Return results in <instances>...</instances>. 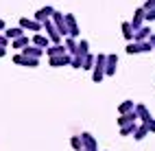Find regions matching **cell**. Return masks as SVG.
<instances>
[{"label": "cell", "instance_id": "27", "mask_svg": "<svg viewBox=\"0 0 155 151\" xmlns=\"http://www.w3.org/2000/svg\"><path fill=\"white\" fill-rule=\"evenodd\" d=\"M70 66L72 68H83V57H77L74 55V57H72V62H70Z\"/></svg>", "mask_w": 155, "mask_h": 151}, {"label": "cell", "instance_id": "3", "mask_svg": "<svg viewBox=\"0 0 155 151\" xmlns=\"http://www.w3.org/2000/svg\"><path fill=\"white\" fill-rule=\"evenodd\" d=\"M81 149L83 151H98V145H96V140L92 134H81Z\"/></svg>", "mask_w": 155, "mask_h": 151}, {"label": "cell", "instance_id": "1", "mask_svg": "<svg viewBox=\"0 0 155 151\" xmlns=\"http://www.w3.org/2000/svg\"><path fill=\"white\" fill-rule=\"evenodd\" d=\"M105 59H107V55H96L94 57V75H92V79L96 83H101L103 77H105Z\"/></svg>", "mask_w": 155, "mask_h": 151}, {"label": "cell", "instance_id": "22", "mask_svg": "<svg viewBox=\"0 0 155 151\" xmlns=\"http://www.w3.org/2000/svg\"><path fill=\"white\" fill-rule=\"evenodd\" d=\"M122 35H125L127 39H133V26H131V22H122Z\"/></svg>", "mask_w": 155, "mask_h": 151}, {"label": "cell", "instance_id": "21", "mask_svg": "<svg viewBox=\"0 0 155 151\" xmlns=\"http://www.w3.org/2000/svg\"><path fill=\"white\" fill-rule=\"evenodd\" d=\"M133 107H136V105H133V101H122L120 107H118V112H120V114H127V112H131Z\"/></svg>", "mask_w": 155, "mask_h": 151}, {"label": "cell", "instance_id": "26", "mask_svg": "<svg viewBox=\"0 0 155 151\" xmlns=\"http://www.w3.org/2000/svg\"><path fill=\"white\" fill-rule=\"evenodd\" d=\"M127 53H129V55L142 53V50H140V42H133V44H129V46H127Z\"/></svg>", "mask_w": 155, "mask_h": 151}, {"label": "cell", "instance_id": "16", "mask_svg": "<svg viewBox=\"0 0 155 151\" xmlns=\"http://www.w3.org/2000/svg\"><path fill=\"white\" fill-rule=\"evenodd\" d=\"M87 48H90L87 39H81V42L77 44V50H74V55H77V57H85V55H87Z\"/></svg>", "mask_w": 155, "mask_h": 151}, {"label": "cell", "instance_id": "8", "mask_svg": "<svg viewBox=\"0 0 155 151\" xmlns=\"http://www.w3.org/2000/svg\"><path fill=\"white\" fill-rule=\"evenodd\" d=\"M116 66H118V57L116 55H107L105 59V75H116Z\"/></svg>", "mask_w": 155, "mask_h": 151}, {"label": "cell", "instance_id": "5", "mask_svg": "<svg viewBox=\"0 0 155 151\" xmlns=\"http://www.w3.org/2000/svg\"><path fill=\"white\" fill-rule=\"evenodd\" d=\"M13 64H18V66H28V68H35V66L39 64V59H37V57H24L22 53H20V55H15V57H13Z\"/></svg>", "mask_w": 155, "mask_h": 151}, {"label": "cell", "instance_id": "9", "mask_svg": "<svg viewBox=\"0 0 155 151\" xmlns=\"http://www.w3.org/2000/svg\"><path fill=\"white\" fill-rule=\"evenodd\" d=\"M53 11H55L53 7H42V9H39V11L35 13L33 20H37V22H44V20H48L50 15H53Z\"/></svg>", "mask_w": 155, "mask_h": 151}, {"label": "cell", "instance_id": "4", "mask_svg": "<svg viewBox=\"0 0 155 151\" xmlns=\"http://www.w3.org/2000/svg\"><path fill=\"white\" fill-rule=\"evenodd\" d=\"M66 29H68V35L70 37H77L79 35V24H77V18L72 15V13H66Z\"/></svg>", "mask_w": 155, "mask_h": 151}, {"label": "cell", "instance_id": "2", "mask_svg": "<svg viewBox=\"0 0 155 151\" xmlns=\"http://www.w3.org/2000/svg\"><path fill=\"white\" fill-rule=\"evenodd\" d=\"M53 24H55V29L59 31V35L61 37H68V29H66V18H64V13H57V11H53Z\"/></svg>", "mask_w": 155, "mask_h": 151}, {"label": "cell", "instance_id": "33", "mask_svg": "<svg viewBox=\"0 0 155 151\" xmlns=\"http://www.w3.org/2000/svg\"><path fill=\"white\" fill-rule=\"evenodd\" d=\"M0 31H5V22H2V20H0Z\"/></svg>", "mask_w": 155, "mask_h": 151}, {"label": "cell", "instance_id": "29", "mask_svg": "<svg viewBox=\"0 0 155 151\" xmlns=\"http://www.w3.org/2000/svg\"><path fill=\"white\" fill-rule=\"evenodd\" d=\"M144 20H155V7L149 9V11H144Z\"/></svg>", "mask_w": 155, "mask_h": 151}, {"label": "cell", "instance_id": "10", "mask_svg": "<svg viewBox=\"0 0 155 151\" xmlns=\"http://www.w3.org/2000/svg\"><path fill=\"white\" fill-rule=\"evenodd\" d=\"M149 35H151V29H149V26H140V29H136V31H133L136 42H144V39H149Z\"/></svg>", "mask_w": 155, "mask_h": 151}, {"label": "cell", "instance_id": "15", "mask_svg": "<svg viewBox=\"0 0 155 151\" xmlns=\"http://www.w3.org/2000/svg\"><path fill=\"white\" fill-rule=\"evenodd\" d=\"M142 22H144V9H138L136 15H133V20H131L133 31H136V29H140V26H142Z\"/></svg>", "mask_w": 155, "mask_h": 151}, {"label": "cell", "instance_id": "23", "mask_svg": "<svg viewBox=\"0 0 155 151\" xmlns=\"http://www.w3.org/2000/svg\"><path fill=\"white\" fill-rule=\"evenodd\" d=\"M136 123H129V125H122L120 127V136H129V134H133V132H136Z\"/></svg>", "mask_w": 155, "mask_h": 151}, {"label": "cell", "instance_id": "28", "mask_svg": "<svg viewBox=\"0 0 155 151\" xmlns=\"http://www.w3.org/2000/svg\"><path fill=\"white\" fill-rule=\"evenodd\" d=\"M70 145H72V149L79 151V149H81V136H72V138H70Z\"/></svg>", "mask_w": 155, "mask_h": 151}, {"label": "cell", "instance_id": "17", "mask_svg": "<svg viewBox=\"0 0 155 151\" xmlns=\"http://www.w3.org/2000/svg\"><path fill=\"white\" fill-rule=\"evenodd\" d=\"M33 46H39V48H46V46H50V39L37 33V35H33Z\"/></svg>", "mask_w": 155, "mask_h": 151}, {"label": "cell", "instance_id": "12", "mask_svg": "<svg viewBox=\"0 0 155 151\" xmlns=\"http://www.w3.org/2000/svg\"><path fill=\"white\" fill-rule=\"evenodd\" d=\"M44 53V48H39V46H24L22 48V55L24 57H37L39 59V55Z\"/></svg>", "mask_w": 155, "mask_h": 151}, {"label": "cell", "instance_id": "11", "mask_svg": "<svg viewBox=\"0 0 155 151\" xmlns=\"http://www.w3.org/2000/svg\"><path fill=\"white\" fill-rule=\"evenodd\" d=\"M133 112H136V116L142 120V123H147V120H151V114H149V109L147 105H136L133 107Z\"/></svg>", "mask_w": 155, "mask_h": 151}, {"label": "cell", "instance_id": "14", "mask_svg": "<svg viewBox=\"0 0 155 151\" xmlns=\"http://www.w3.org/2000/svg\"><path fill=\"white\" fill-rule=\"evenodd\" d=\"M64 53H66V46H61V44H53L50 48H46L48 57H57V55H64Z\"/></svg>", "mask_w": 155, "mask_h": 151}, {"label": "cell", "instance_id": "25", "mask_svg": "<svg viewBox=\"0 0 155 151\" xmlns=\"http://www.w3.org/2000/svg\"><path fill=\"white\" fill-rule=\"evenodd\" d=\"M83 68H85V70L94 68V55H90V53H87V55L83 57Z\"/></svg>", "mask_w": 155, "mask_h": 151}, {"label": "cell", "instance_id": "34", "mask_svg": "<svg viewBox=\"0 0 155 151\" xmlns=\"http://www.w3.org/2000/svg\"><path fill=\"white\" fill-rule=\"evenodd\" d=\"M79 151H83V149H79Z\"/></svg>", "mask_w": 155, "mask_h": 151}, {"label": "cell", "instance_id": "13", "mask_svg": "<svg viewBox=\"0 0 155 151\" xmlns=\"http://www.w3.org/2000/svg\"><path fill=\"white\" fill-rule=\"evenodd\" d=\"M136 112H133V109H131V112H127V114H120V118H118V125L122 127V125H129V123H136Z\"/></svg>", "mask_w": 155, "mask_h": 151}, {"label": "cell", "instance_id": "18", "mask_svg": "<svg viewBox=\"0 0 155 151\" xmlns=\"http://www.w3.org/2000/svg\"><path fill=\"white\" fill-rule=\"evenodd\" d=\"M20 35H24V29H5V37L7 39H15V37H20Z\"/></svg>", "mask_w": 155, "mask_h": 151}, {"label": "cell", "instance_id": "31", "mask_svg": "<svg viewBox=\"0 0 155 151\" xmlns=\"http://www.w3.org/2000/svg\"><path fill=\"white\" fill-rule=\"evenodd\" d=\"M149 42H151V46H153V48H155V35H153V33H151V35H149Z\"/></svg>", "mask_w": 155, "mask_h": 151}, {"label": "cell", "instance_id": "19", "mask_svg": "<svg viewBox=\"0 0 155 151\" xmlns=\"http://www.w3.org/2000/svg\"><path fill=\"white\" fill-rule=\"evenodd\" d=\"M11 46H13V48H20V50H22L24 46H28V37H26V35H20V37L11 39Z\"/></svg>", "mask_w": 155, "mask_h": 151}, {"label": "cell", "instance_id": "32", "mask_svg": "<svg viewBox=\"0 0 155 151\" xmlns=\"http://www.w3.org/2000/svg\"><path fill=\"white\" fill-rule=\"evenodd\" d=\"M7 55V50H5V46H0V57H5Z\"/></svg>", "mask_w": 155, "mask_h": 151}, {"label": "cell", "instance_id": "24", "mask_svg": "<svg viewBox=\"0 0 155 151\" xmlns=\"http://www.w3.org/2000/svg\"><path fill=\"white\" fill-rule=\"evenodd\" d=\"M66 48H68V53H72L74 55V50H77V42H74V37H66Z\"/></svg>", "mask_w": 155, "mask_h": 151}, {"label": "cell", "instance_id": "30", "mask_svg": "<svg viewBox=\"0 0 155 151\" xmlns=\"http://www.w3.org/2000/svg\"><path fill=\"white\" fill-rule=\"evenodd\" d=\"M7 44H9V39H7L2 33H0V46H7Z\"/></svg>", "mask_w": 155, "mask_h": 151}, {"label": "cell", "instance_id": "6", "mask_svg": "<svg viewBox=\"0 0 155 151\" xmlns=\"http://www.w3.org/2000/svg\"><path fill=\"white\" fill-rule=\"evenodd\" d=\"M48 62H50V66L59 68V66H70L72 57H70L68 53H64V55H57V57H48Z\"/></svg>", "mask_w": 155, "mask_h": 151}, {"label": "cell", "instance_id": "7", "mask_svg": "<svg viewBox=\"0 0 155 151\" xmlns=\"http://www.w3.org/2000/svg\"><path fill=\"white\" fill-rule=\"evenodd\" d=\"M20 29H26V31H42V22H37V20H28V18H22V20H20Z\"/></svg>", "mask_w": 155, "mask_h": 151}, {"label": "cell", "instance_id": "20", "mask_svg": "<svg viewBox=\"0 0 155 151\" xmlns=\"http://www.w3.org/2000/svg\"><path fill=\"white\" fill-rule=\"evenodd\" d=\"M147 134H149V129H147V125L142 123V127H136V132H133V138H136V140H142Z\"/></svg>", "mask_w": 155, "mask_h": 151}]
</instances>
